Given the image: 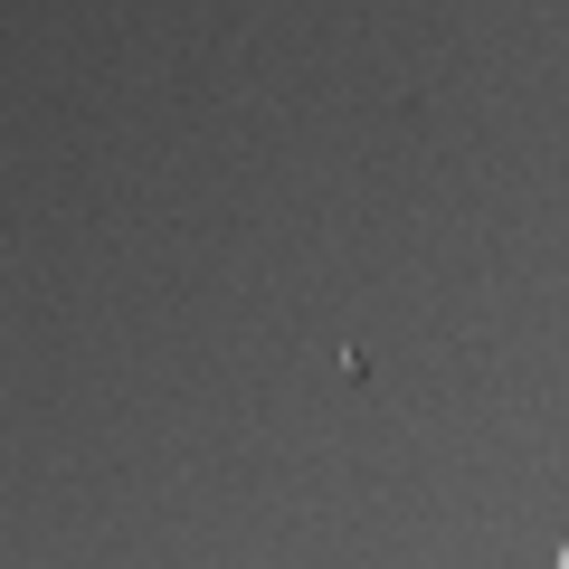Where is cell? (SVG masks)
Wrapping results in <instances>:
<instances>
[{
	"label": "cell",
	"instance_id": "cell-1",
	"mask_svg": "<svg viewBox=\"0 0 569 569\" xmlns=\"http://www.w3.org/2000/svg\"><path fill=\"white\" fill-rule=\"evenodd\" d=\"M550 569H569V541H560V560H550Z\"/></svg>",
	"mask_w": 569,
	"mask_h": 569
}]
</instances>
